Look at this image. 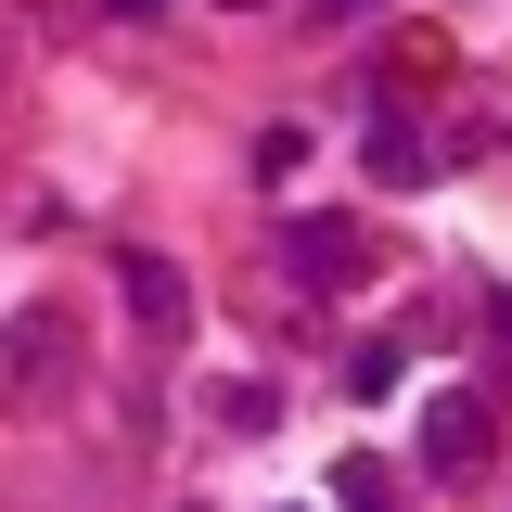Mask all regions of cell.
Wrapping results in <instances>:
<instances>
[{"instance_id": "obj_1", "label": "cell", "mask_w": 512, "mask_h": 512, "mask_svg": "<svg viewBox=\"0 0 512 512\" xmlns=\"http://www.w3.org/2000/svg\"><path fill=\"white\" fill-rule=\"evenodd\" d=\"M282 282H295V295H359V282H372L359 218H295V231H282Z\"/></svg>"}, {"instance_id": "obj_2", "label": "cell", "mask_w": 512, "mask_h": 512, "mask_svg": "<svg viewBox=\"0 0 512 512\" xmlns=\"http://www.w3.org/2000/svg\"><path fill=\"white\" fill-rule=\"evenodd\" d=\"M116 295H128V320H141L154 346H180V333H192V282L167 269V256H116Z\"/></svg>"}, {"instance_id": "obj_3", "label": "cell", "mask_w": 512, "mask_h": 512, "mask_svg": "<svg viewBox=\"0 0 512 512\" xmlns=\"http://www.w3.org/2000/svg\"><path fill=\"white\" fill-rule=\"evenodd\" d=\"M423 474H474L487 461V397H423Z\"/></svg>"}, {"instance_id": "obj_4", "label": "cell", "mask_w": 512, "mask_h": 512, "mask_svg": "<svg viewBox=\"0 0 512 512\" xmlns=\"http://www.w3.org/2000/svg\"><path fill=\"white\" fill-rule=\"evenodd\" d=\"M372 180L384 192H423V180H436V141H423L410 116H372Z\"/></svg>"}, {"instance_id": "obj_5", "label": "cell", "mask_w": 512, "mask_h": 512, "mask_svg": "<svg viewBox=\"0 0 512 512\" xmlns=\"http://www.w3.org/2000/svg\"><path fill=\"white\" fill-rule=\"evenodd\" d=\"M0 359H13V384H26V397H39V384H52L39 359H64V320H52V308H26L13 333H0Z\"/></svg>"}, {"instance_id": "obj_6", "label": "cell", "mask_w": 512, "mask_h": 512, "mask_svg": "<svg viewBox=\"0 0 512 512\" xmlns=\"http://www.w3.org/2000/svg\"><path fill=\"white\" fill-rule=\"evenodd\" d=\"M333 500H346V512H397V461H372V448L333 461Z\"/></svg>"}, {"instance_id": "obj_7", "label": "cell", "mask_w": 512, "mask_h": 512, "mask_svg": "<svg viewBox=\"0 0 512 512\" xmlns=\"http://www.w3.org/2000/svg\"><path fill=\"white\" fill-rule=\"evenodd\" d=\"M397 384H410L397 346H359V359H346V397H397Z\"/></svg>"}, {"instance_id": "obj_8", "label": "cell", "mask_w": 512, "mask_h": 512, "mask_svg": "<svg viewBox=\"0 0 512 512\" xmlns=\"http://www.w3.org/2000/svg\"><path fill=\"white\" fill-rule=\"evenodd\" d=\"M218 410H231V436H269V423H282V384H231Z\"/></svg>"}, {"instance_id": "obj_9", "label": "cell", "mask_w": 512, "mask_h": 512, "mask_svg": "<svg viewBox=\"0 0 512 512\" xmlns=\"http://www.w3.org/2000/svg\"><path fill=\"white\" fill-rule=\"evenodd\" d=\"M359 13H372V0H308V26H359Z\"/></svg>"}, {"instance_id": "obj_10", "label": "cell", "mask_w": 512, "mask_h": 512, "mask_svg": "<svg viewBox=\"0 0 512 512\" xmlns=\"http://www.w3.org/2000/svg\"><path fill=\"white\" fill-rule=\"evenodd\" d=\"M487 346H500V359H512V295H500V308H487Z\"/></svg>"}, {"instance_id": "obj_11", "label": "cell", "mask_w": 512, "mask_h": 512, "mask_svg": "<svg viewBox=\"0 0 512 512\" xmlns=\"http://www.w3.org/2000/svg\"><path fill=\"white\" fill-rule=\"evenodd\" d=\"M103 13H128V26H154V13H167V0H103Z\"/></svg>"}, {"instance_id": "obj_12", "label": "cell", "mask_w": 512, "mask_h": 512, "mask_svg": "<svg viewBox=\"0 0 512 512\" xmlns=\"http://www.w3.org/2000/svg\"><path fill=\"white\" fill-rule=\"evenodd\" d=\"M282 512H295V500H282Z\"/></svg>"}]
</instances>
